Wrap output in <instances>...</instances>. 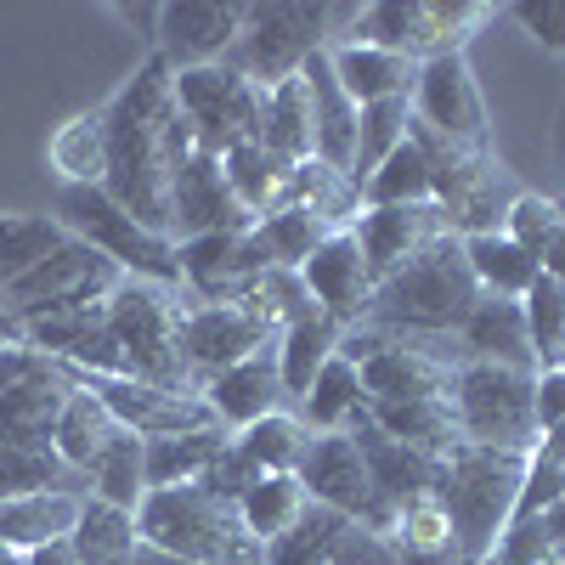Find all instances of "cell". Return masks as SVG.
Wrapping results in <instances>:
<instances>
[{
  "label": "cell",
  "mask_w": 565,
  "mask_h": 565,
  "mask_svg": "<svg viewBox=\"0 0 565 565\" xmlns=\"http://www.w3.org/2000/svg\"><path fill=\"white\" fill-rule=\"evenodd\" d=\"M130 565H181V559H170V554H159V548H136Z\"/></svg>",
  "instance_id": "obj_60"
},
{
  "label": "cell",
  "mask_w": 565,
  "mask_h": 565,
  "mask_svg": "<svg viewBox=\"0 0 565 565\" xmlns=\"http://www.w3.org/2000/svg\"><path fill=\"white\" fill-rule=\"evenodd\" d=\"M277 204H295V210H311L328 232H345L356 215H362V186L334 170V164H322V159H306L295 164L289 175H282V199Z\"/></svg>",
  "instance_id": "obj_31"
},
{
  "label": "cell",
  "mask_w": 565,
  "mask_h": 565,
  "mask_svg": "<svg viewBox=\"0 0 565 565\" xmlns=\"http://www.w3.org/2000/svg\"><path fill=\"white\" fill-rule=\"evenodd\" d=\"M68 396H74V367L52 362L23 340L0 345V447L52 452V430Z\"/></svg>",
  "instance_id": "obj_11"
},
{
  "label": "cell",
  "mask_w": 565,
  "mask_h": 565,
  "mask_svg": "<svg viewBox=\"0 0 565 565\" xmlns=\"http://www.w3.org/2000/svg\"><path fill=\"white\" fill-rule=\"evenodd\" d=\"M554 159H559V170H565V103H559V114H554Z\"/></svg>",
  "instance_id": "obj_59"
},
{
  "label": "cell",
  "mask_w": 565,
  "mask_h": 565,
  "mask_svg": "<svg viewBox=\"0 0 565 565\" xmlns=\"http://www.w3.org/2000/svg\"><path fill=\"white\" fill-rule=\"evenodd\" d=\"M481 306L476 271L463 260V238H436L424 255H413L402 271L373 282L367 300V328H380L385 340H413V334H458L469 311Z\"/></svg>",
  "instance_id": "obj_3"
},
{
  "label": "cell",
  "mask_w": 565,
  "mask_h": 565,
  "mask_svg": "<svg viewBox=\"0 0 565 565\" xmlns=\"http://www.w3.org/2000/svg\"><path fill=\"white\" fill-rule=\"evenodd\" d=\"M509 12L543 52L565 57V0H521V7H509Z\"/></svg>",
  "instance_id": "obj_55"
},
{
  "label": "cell",
  "mask_w": 565,
  "mask_h": 565,
  "mask_svg": "<svg viewBox=\"0 0 565 565\" xmlns=\"http://www.w3.org/2000/svg\"><path fill=\"white\" fill-rule=\"evenodd\" d=\"M351 436H356V447H362L367 481H373V492H380L385 514H396L402 503H413V498H430V492H436V463H441V458L418 452V447H407V441H391L385 430H373L367 418L356 424Z\"/></svg>",
  "instance_id": "obj_24"
},
{
  "label": "cell",
  "mask_w": 565,
  "mask_h": 565,
  "mask_svg": "<svg viewBox=\"0 0 565 565\" xmlns=\"http://www.w3.org/2000/svg\"><path fill=\"white\" fill-rule=\"evenodd\" d=\"M300 79H306V90H311V141H317V159L351 175L362 108L345 97V85L334 79V63H328V52H317V57L300 68Z\"/></svg>",
  "instance_id": "obj_26"
},
{
  "label": "cell",
  "mask_w": 565,
  "mask_h": 565,
  "mask_svg": "<svg viewBox=\"0 0 565 565\" xmlns=\"http://www.w3.org/2000/svg\"><path fill=\"white\" fill-rule=\"evenodd\" d=\"M526 334H532V362L543 367H565V282L537 277L526 289Z\"/></svg>",
  "instance_id": "obj_47"
},
{
  "label": "cell",
  "mask_w": 565,
  "mask_h": 565,
  "mask_svg": "<svg viewBox=\"0 0 565 565\" xmlns=\"http://www.w3.org/2000/svg\"><path fill=\"white\" fill-rule=\"evenodd\" d=\"M537 266H543V277H554V282H565V221L554 226V238L543 244V255H537Z\"/></svg>",
  "instance_id": "obj_57"
},
{
  "label": "cell",
  "mask_w": 565,
  "mask_h": 565,
  "mask_svg": "<svg viewBox=\"0 0 565 565\" xmlns=\"http://www.w3.org/2000/svg\"><path fill=\"white\" fill-rule=\"evenodd\" d=\"M181 311H186L181 289L141 282V277H125L108 295V328L125 351L130 380H148V385H164V391H193V380H186V367H181V351H175Z\"/></svg>",
  "instance_id": "obj_9"
},
{
  "label": "cell",
  "mask_w": 565,
  "mask_h": 565,
  "mask_svg": "<svg viewBox=\"0 0 565 565\" xmlns=\"http://www.w3.org/2000/svg\"><path fill=\"white\" fill-rule=\"evenodd\" d=\"M0 565H23V554H18V548H7V543H0Z\"/></svg>",
  "instance_id": "obj_61"
},
{
  "label": "cell",
  "mask_w": 565,
  "mask_h": 565,
  "mask_svg": "<svg viewBox=\"0 0 565 565\" xmlns=\"http://www.w3.org/2000/svg\"><path fill=\"white\" fill-rule=\"evenodd\" d=\"M23 565H79V559H74V548H68V537H63V543H45V548L23 554Z\"/></svg>",
  "instance_id": "obj_58"
},
{
  "label": "cell",
  "mask_w": 565,
  "mask_h": 565,
  "mask_svg": "<svg viewBox=\"0 0 565 565\" xmlns=\"http://www.w3.org/2000/svg\"><path fill=\"white\" fill-rule=\"evenodd\" d=\"M306 509H311V498H306V487H300V476H260L244 498H238V521H244V532L255 537V543H277V537H289L300 521H306Z\"/></svg>",
  "instance_id": "obj_38"
},
{
  "label": "cell",
  "mask_w": 565,
  "mask_h": 565,
  "mask_svg": "<svg viewBox=\"0 0 565 565\" xmlns=\"http://www.w3.org/2000/svg\"><path fill=\"white\" fill-rule=\"evenodd\" d=\"M45 487H85L57 463V452H34V447H0V503L45 492Z\"/></svg>",
  "instance_id": "obj_51"
},
{
  "label": "cell",
  "mask_w": 565,
  "mask_h": 565,
  "mask_svg": "<svg viewBox=\"0 0 565 565\" xmlns=\"http://www.w3.org/2000/svg\"><path fill=\"white\" fill-rule=\"evenodd\" d=\"M260 148H266L282 170H295V164L317 159V141H311V90H306V79H300V74L266 90Z\"/></svg>",
  "instance_id": "obj_32"
},
{
  "label": "cell",
  "mask_w": 565,
  "mask_h": 565,
  "mask_svg": "<svg viewBox=\"0 0 565 565\" xmlns=\"http://www.w3.org/2000/svg\"><path fill=\"white\" fill-rule=\"evenodd\" d=\"M492 565H565V498L514 526Z\"/></svg>",
  "instance_id": "obj_49"
},
{
  "label": "cell",
  "mask_w": 565,
  "mask_h": 565,
  "mask_svg": "<svg viewBox=\"0 0 565 565\" xmlns=\"http://www.w3.org/2000/svg\"><path fill=\"white\" fill-rule=\"evenodd\" d=\"M221 170H226V186L238 193V204L249 210V215H266V210H277V199H282V170L260 141H244V148H232L226 159H221Z\"/></svg>",
  "instance_id": "obj_46"
},
{
  "label": "cell",
  "mask_w": 565,
  "mask_h": 565,
  "mask_svg": "<svg viewBox=\"0 0 565 565\" xmlns=\"http://www.w3.org/2000/svg\"><path fill=\"white\" fill-rule=\"evenodd\" d=\"M108 119V199L125 204L148 232L170 238V181L193 159V130L175 108V85L164 57H141V68L103 103Z\"/></svg>",
  "instance_id": "obj_1"
},
{
  "label": "cell",
  "mask_w": 565,
  "mask_h": 565,
  "mask_svg": "<svg viewBox=\"0 0 565 565\" xmlns=\"http://www.w3.org/2000/svg\"><path fill=\"white\" fill-rule=\"evenodd\" d=\"M79 509H85L79 487H45V492L7 498V503H0V543L18 548V554H34L45 543H63L79 526Z\"/></svg>",
  "instance_id": "obj_27"
},
{
  "label": "cell",
  "mask_w": 565,
  "mask_h": 565,
  "mask_svg": "<svg viewBox=\"0 0 565 565\" xmlns=\"http://www.w3.org/2000/svg\"><path fill=\"white\" fill-rule=\"evenodd\" d=\"M391 204H430V164H424L413 136L362 181V210H391Z\"/></svg>",
  "instance_id": "obj_44"
},
{
  "label": "cell",
  "mask_w": 565,
  "mask_h": 565,
  "mask_svg": "<svg viewBox=\"0 0 565 565\" xmlns=\"http://www.w3.org/2000/svg\"><path fill=\"white\" fill-rule=\"evenodd\" d=\"M232 430H193V436H153L148 441V492L159 487H193L204 469L221 458Z\"/></svg>",
  "instance_id": "obj_41"
},
{
  "label": "cell",
  "mask_w": 565,
  "mask_h": 565,
  "mask_svg": "<svg viewBox=\"0 0 565 565\" xmlns=\"http://www.w3.org/2000/svg\"><path fill=\"white\" fill-rule=\"evenodd\" d=\"M249 226H255V215L226 186L221 159L193 148V159H186L170 181V244L210 238V232H249Z\"/></svg>",
  "instance_id": "obj_19"
},
{
  "label": "cell",
  "mask_w": 565,
  "mask_h": 565,
  "mask_svg": "<svg viewBox=\"0 0 565 565\" xmlns=\"http://www.w3.org/2000/svg\"><path fill=\"white\" fill-rule=\"evenodd\" d=\"M57 244H68V232L57 215H23V210H0V289L34 271Z\"/></svg>",
  "instance_id": "obj_42"
},
{
  "label": "cell",
  "mask_w": 565,
  "mask_h": 565,
  "mask_svg": "<svg viewBox=\"0 0 565 565\" xmlns=\"http://www.w3.org/2000/svg\"><path fill=\"white\" fill-rule=\"evenodd\" d=\"M452 418L458 436L476 447L532 452L537 447V373L498 367V362H458L452 367Z\"/></svg>",
  "instance_id": "obj_8"
},
{
  "label": "cell",
  "mask_w": 565,
  "mask_h": 565,
  "mask_svg": "<svg viewBox=\"0 0 565 565\" xmlns=\"http://www.w3.org/2000/svg\"><path fill=\"white\" fill-rule=\"evenodd\" d=\"M45 159L63 175V186H103L108 181V119H103V108L63 119Z\"/></svg>",
  "instance_id": "obj_36"
},
{
  "label": "cell",
  "mask_w": 565,
  "mask_h": 565,
  "mask_svg": "<svg viewBox=\"0 0 565 565\" xmlns=\"http://www.w3.org/2000/svg\"><path fill=\"white\" fill-rule=\"evenodd\" d=\"M559 498H565V430H548L526 452V487H521V503H514L509 532L521 521H532V514H543L548 503H559Z\"/></svg>",
  "instance_id": "obj_48"
},
{
  "label": "cell",
  "mask_w": 565,
  "mask_h": 565,
  "mask_svg": "<svg viewBox=\"0 0 565 565\" xmlns=\"http://www.w3.org/2000/svg\"><path fill=\"white\" fill-rule=\"evenodd\" d=\"M255 481H260V469H255V463L238 452V441H226V447H221V458L204 469V481H199V487H204L210 498H221V503H232V509H238V498H244Z\"/></svg>",
  "instance_id": "obj_54"
},
{
  "label": "cell",
  "mask_w": 565,
  "mask_h": 565,
  "mask_svg": "<svg viewBox=\"0 0 565 565\" xmlns=\"http://www.w3.org/2000/svg\"><path fill=\"white\" fill-rule=\"evenodd\" d=\"M407 103H413V119L424 130H436L447 141H463V148H492L487 97H481V79H476V68H469L463 52L418 63Z\"/></svg>",
  "instance_id": "obj_15"
},
{
  "label": "cell",
  "mask_w": 565,
  "mask_h": 565,
  "mask_svg": "<svg viewBox=\"0 0 565 565\" xmlns=\"http://www.w3.org/2000/svg\"><path fill=\"white\" fill-rule=\"evenodd\" d=\"M175 266H181V289H186L193 306L249 300L260 271H266V260L249 244V232H210V238H186V244H175Z\"/></svg>",
  "instance_id": "obj_18"
},
{
  "label": "cell",
  "mask_w": 565,
  "mask_h": 565,
  "mask_svg": "<svg viewBox=\"0 0 565 565\" xmlns=\"http://www.w3.org/2000/svg\"><path fill=\"white\" fill-rule=\"evenodd\" d=\"M85 487H90L85 498H103V503H114V509L136 514V509H141V498H148V441L130 436V430H119L97 458H90Z\"/></svg>",
  "instance_id": "obj_35"
},
{
  "label": "cell",
  "mask_w": 565,
  "mask_h": 565,
  "mask_svg": "<svg viewBox=\"0 0 565 565\" xmlns=\"http://www.w3.org/2000/svg\"><path fill=\"white\" fill-rule=\"evenodd\" d=\"M68 548H74L79 565H130L136 548H141L136 514H125V509H114V503H103V498H85Z\"/></svg>",
  "instance_id": "obj_40"
},
{
  "label": "cell",
  "mask_w": 565,
  "mask_h": 565,
  "mask_svg": "<svg viewBox=\"0 0 565 565\" xmlns=\"http://www.w3.org/2000/svg\"><path fill=\"white\" fill-rule=\"evenodd\" d=\"M447 215L436 204H391V210H362L351 221V238L367 260V277L385 282L391 271H402L413 255H424L436 238H447Z\"/></svg>",
  "instance_id": "obj_20"
},
{
  "label": "cell",
  "mask_w": 565,
  "mask_h": 565,
  "mask_svg": "<svg viewBox=\"0 0 565 565\" xmlns=\"http://www.w3.org/2000/svg\"><path fill=\"white\" fill-rule=\"evenodd\" d=\"M458 340L476 351V362H498V367H526V373H537V362H532V334H526V306H521V300L481 295V306L469 311V322L458 328Z\"/></svg>",
  "instance_id": "obj_29"
},
{
  "label": "cell",
  "mask_w": 565,
  "mask_h": 565,
  "mask_svg": "<svg viewBox=\"0 0 565 565\" xmlns=\"http://www.w3.org/2000/svg\"><path fill=\"white\" fill-rule=\"evenodd\" d=\"M249 300H255L277 328L295 322V317H306V311H317L311 295H306V282H300V271H282V266H266V271H260V282H255Z\"/></svg>",
  "instance_id": "obj_53"
},
{
  "label": "cell",
  "mask_w": 565,
  "mask_h": 565,
  "mask_svg": "<svg viewBox=\"0 0 565 565\" xmlns=\"http://www.w3.org/2000/svg\"><path fill=\"white\" fill-rule=\"evenodd\" d=\"M170 85H175V108H181L186 130H193V148L199 153L226 159L232 148H244V141H260L266 90L249 85L244 74H232L226 63L170 74Z\"/></svg>",
  "instance_id": "obj_12"
},
{
  "label": "cell",
  "mask_w": 565,
  "mask_h": 565,
  "mask_svg": "<svg viewBox=\"0 0 565 565\" xmlns=\"http://www.w3.org/2000/svg\"><path fill=\"white\" fill-rule=\"evenodd\" d=\"M407 130H413V103L402 97V103H373V108H362V119H356V159H351V181L362 186L373 170H380L402 141H407Z\"/></svg>",
  "instance_id": "obj_45"
},
{
  "label": "cell",
  "mask_w": 565,
  "mask_h": 565,
  "mask_svg": "<svg viewBox=\"0 0 565 565\" xmlns=\"http://www.w3.org/2000/svg\"><path fill=\"white\" fill-rule=\"evenodd\" d=\"M295 476H300V487L317 509H334L367 532H391V514L367 481V463H362V447H356L351 430L345 436H311Z\"/></svg>",
  "instance_id": "obj_16"
},
{
  "label": "cell",
  "mask_w": 565,
  "mask_h": 565,
  "mask_svg": "<svg viewBox=\"0 0 565 565\" xmlns=\"http://www.w3.org/2000/svg\"><path fill=\"white\" fill-rule=\"evenodd\" d=\"M340 334L345 328L334 317H322V311H306L295 322H282L277 328V380H282V396H306L311 380L340 356Z\"/></svg>",
  "instance_id": "obj_30"
},
{
  "label": "cell",
  "mask_w": 565,
  "mask_h": 565,
  "mask_svg": "<svg viewBox=\"0 0 565 565\" xmlns=\"http://www.w3.org/2000/svg\"><path fill=\"white\" fill-rule=\"evenodd\" d=\"M244 29V7H204V0H170L159 7V45L153 57L170 63V74L226 63L232 40Z\"/></svg>",
  "instance_id": "obj_21"
},
{
  "label": "cell",
  "mask_w": 565,
  "mask_h": 565,
  "mask_svg": "<svg viewBox=\"0 0 565 565\" xmlns=\"http://www.w3.org/2000/svg\"><path fill=\"white\" fill-rule=\"evenodd\" d=\"M141 548H159L181 565H266V543H255L238 509L193 487H159L136 509Z\"/></svg>",
  "instance_id": "obj_4"
},
{
  "label": "cell",
  "mask_w": 565,
  "mask_h": 565,
  "mask_svg": "<svg viewBox=\"0 0 565 565\" xmlns=\"http://www.w3.org/2000/svg\"><path fill=\"white\" fill-rule=\"evenodd\" d=\"M79 385L90 396H103V407L114 413L119 430L153 441V436H193V430H221L210 402L199 391H164L148 380H97V373H79Z\"/></svg>",
  "instance_id": "obj_17"
},
{
  "label": "cell",
  "mask_w": 565,
  "mask_h": 565,
  "mask_svg": "<svg viewBox=\"0 0 565 565\" xmlns=\"http://www.w3.org/2000/svg\"><path fill=\"white\" fill-rule=\"evenodd\" d=\"M463 260H469V271H476V289L498 295V300H526V289L543 277V266L521 244H509L503 232H476V238H463Z\"/></svg>",
  "instance_id": "obj_37"
},
{
  "label": "cell",
  "mask_w": 565,
  "mask_h": 565,
  "mask_svg": "<svg viewBox=\"0 0 565 565\" xmlns=\"http://www.w3.org/2000/svg\"><path fill=\"white\" fill-rule=\"evenodd\" d=\"M559 221H565V199H548V193H532V186H521V199H514L509 215H503V238L521 244V249L537 260Z\"/></svg>",
  "instance_id": "obj_52"
},
{
  "label": "cell",
  "mask_w": 565,
  "mask_h": 565,
  "mask_svg": "<svg viewBox=\"0 0 565 565\" xmlns=\"http://www.w3.org/2000/svg\"><path fill=\"white\" fill-rule=\"evenodd\" d=\"M418 141L424 164H430V204L447 215L452 238H476V232H503L509 204L521 199L514 175L503 170V159L492 148H463V141H447L436 130H424L413 119L407 130Z\"/></svg>",
  "instance_id": "obj_5"
},
{
  "label": "cell",
  "mask_w": 565,
  "mask_h": 565,
  "mask_svg": "<svg viewBox=\"0 0 565 565\" xmlns=\"http://www.w3.org/2000/svg\"><path fill=\"white\" fill-rule=\"evenodd\" d=\"M526 487V452H503V447H476L458 441L441 463H436V503L452 521V548L463 565H492L514 503Z\"/></svg>",
  "instance_id": "obj_2"
},
{
  "label": "cell",
  "mask_w": 565,
  "mask_h": 565,
  "mask_svg": "<svg viewBox=\"0 0 565 565\" xmlns=\"http://www.w3.org/2000/svg\"><path fill=\"white\" fill-rule=\"evenodd\" d=\"M52 215L63 221L68 238L90 244L103 260H114L125 277L141 282H164V289H181V266H175V244L164 232H148L125 204L108 199V186H57Z\"/></svg>",
  "instance_id": "obj_6"
},
{
  "label": "cell",
  "mask_w": 565,
  "mask_h": 565,
  "mask_svg": "<svg viewBox=\"0 0 565 565\" xmlns=\"http://www.w3.org/2000/svg\"><path fill=\"white\" fill-rule=\"evenodd\" d=\"M114 436H119L114 413L103 407V396H90V391L79 385V373H74V396H68V407H63V418H57V430H52V452H57V463L68 469L74 481H85L90 458H97Z\"/></svg>",
  "instance_id": "obj_33"
},
{
  "label": "cell",
  "mask_w": 565,
  "mask_h": 565,
  "mask_svg": "<svg viewBox=\"0 0 565 565\" xmlns=\"http://www.w3.org/2000/svg\"><path fill=\"white\" fill-rule=\"evenodd\" d=\"M300 413H306V430L311 436H345V430H356V424L367 418V391H362V373L345 362V356H334L317 380H311V391L300 396Z\"/></svg>",
  "instance_id": "obj_34"
},
{
  "label": "cell",
  "mask_w": 565,
  "mask_h": 565,
  "mask_svg": "<svg viewBox=\"0 0 565 565\" xmlns=\"http://www.w3.org/2000/svg\"><path fill=\"white\" fill-rule=\"evenodd\" d=\"M328 63H334V79L345 85V97H351L356 108L413 97V74H418V63H413V57H402V52H385V45L345 40V45H328Z\"/></svg>",
  "instance_id": "obj_28"
},
{
  "label": "cell",
  "mask_w": 565,
  "mask_h": 565,
  "mask_svg": "<svg viewBox=\"0 0 565 565\" xmlns=\"http://www.w3.org/2000/svg\"><path fill=\"white\" fill-rule=\"evenodd\" d=\"M199 396L210 402L215 424H221V430H232V436L249 430L255 418L282 413L277 345H271V351H260V356H249V362H238V367H226V373H215V380H204V385H199Z\"/></svg>",
  "instance_id": "obj_23"
},
{
  "label": "cell",
  "mask_w": 565,
  "mask_h": 565,
  "mask_svg": "<svg viewBox=\"0 0 565 565\" xmlns=\"http://www.w3.org/2000/svg\"><path fill=\"white\" fill-rule=\"evenodd\" d=\"M300 282H306V295L322 317H334L340 328H356L367 317V300H373V277H367V260L351 238V226L345 232H328V238L317 244V255L300 266Z\"/></svg>",
  "instance_id": "obj_22"
},
{
  "label": "cell",
  "mask_w": 565,
  "mask_h": 565,
  "mask_svg": "<svg viewBox=\"0 0 565 565\" xmlns=\"http://www.w3.org/2000/svg\"><path fill=\"white\" fill-rule=\"evenodd\" d=\"M322 238H328V226H322L311 210H295V204H277V210L255 215V226H249L255 255H260L266 266H282V271H300V266L317 255Z\"/></svg>",
  "instance_id": "obj_39"
},
{
  "label": "cell",
  "mask_w": 565,
  "mask_h": 565,
  "mask_svg": "<svg viewBox=\"0 0 565 565\" xmlns=\"http://www.w3.org/2000/svg\"><path fill=\"white\" fill-rule=\"evenodd\" d=\"M334 45V7H295V0H255L244 7V29L226 52V68L271 90L295 79L317 52Z\"/></svg>",
  "instance_id": "obj_7"
},
{
  "label": "cell",
  "mask_w": 565,
  "mask_h": 565,
  "mask_svg": "<svg viewBox=\"0 0 565 565\" xmlns=\"http://www.w3.org/2000/svg\"><path fill=\"white\" fill-rule=\"evenodd\" d=\"M119 282H125V271L114 260H103L90 244L68 238V244H57L52 255H45L34 271H23L18 282H7V289H0V306L12 311V322H34V317L103 306Z\"/></svg>",
  "instance_id": "obj_13"
},
{
  "label": "cell",
  "mask_w": 565,
  "mask_h": 565,
  "mask_svg": "<svg viewBox=\"0 0 565 565\" xmlns=\"http://www.w3.org/2000/svg\"><path fill=\"white\" fill-rule=\"evenodd\" d=\"M362 391L367 402H430L452 396V367L430 351H413L407 340H385L380 356H367L362 367Z\"/></svg>",
  "instance_id": "obj_25"
},
{
  "label": "cell",
  "mask_w": 565,
  "mask_h": 565,
  "mask_svg": "<svg viewBox=\"0 0 565 565\" xmlns=\"http://www.w3.org/2000/svg\"><path fill=\"white\" fill-rule=\"evenodd\" d=\"M565 430V367L537 373V436Z\"/></svg>",
  "instance_id": "obj_56"
},
{
  "label": "cell",
  "mask_w": 565,
  "mask_h": 565,
  "mask_svg": "<svg viewBox=\"0 0 565 565\" xmlns=\"http://www.w3.org/2000/svg\"><path fill=\"white\" fill-rule=\"evenodd\" d=\"M277 345V322L255 306V300H232V306H193L186 300L181 322H175V351H181V367L193 391L215 373L238 367L260 351Z\"/></svg>",
  "instance_id": "obj_14"
},
{
  "label": "cell",
  "mask_w": 565,
  "mask_h": 565,
  "mask_svg": "<svg viewBox=\"0 0 565 565\" xmlns=\"http://www.w3.org/2000/svg\"><path fill=\"white\" fill-rule=\"evenodd\" d=\"M487 18L492 7H481V0H373V7H356L345 40L385 45V52H402L413 63H430V57L463 52L469 34Z\"/></svg>",
  "instance_id": "obj_10"
},
{
  "label": "cell",
  "mask_w": 565,
  "mask_h": 565,
  "mask_svg": "<svg viewBox=\"0 0 565 565\" xmlns=\"http://www.w3.org/2000/svg\"><path fill=\"white\" fill-rule=\"evenodd\" d=\"M340 526H345V514H334V509H306V521L289 532V537H277L271 548H266V565H328L334 559V537H340Z\"/></svg>",
  "instance_id": "obj_50"
},
{
  "label": "cell",
  "mask_w": 565,
  "mask_h": 565,
  "mask_svg": "<svg viewBox=\"0 0 565 565\" xmlns=\"http://www.w3.org/2000/svg\"><path fill=\"white\" fill-rule=\"evenodd\" d=\"M232 441H238V452L260 469V476H295L300 458H306L311 430H306V418H295V413H271V418H255L249 430H238Z\"/></svg>",
  "instance_id": "obj_43"
}]
</instances>
